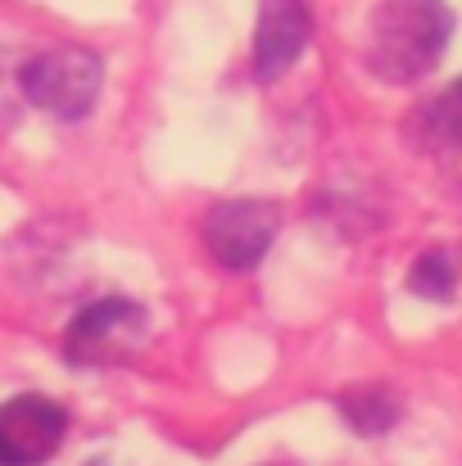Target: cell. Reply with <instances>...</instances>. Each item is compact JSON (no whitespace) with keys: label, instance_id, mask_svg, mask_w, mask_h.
<instances>
[{"label":"cell","instance_id":"7a4b0ae2","mask_svg":"<svg viewBox=\"0 0 462 466\" xmlns=\"http://www.w3.org/2000/svg\"><path fill=\"white\" fill-rule=\"evenodd\" d=\"M100 82H105V68L91 50H46L36 55L27 68H23V96L55 114V118H82L91 114L96 96H100Z\"/></svg>","mask_w":462,"mask_h":466},{"label":"cell","instance_id":"ba28073f","mask_svg":"<svg viewBox=\"0 0 462 466\" xmlns=\"http://www.w3.org/2000/svg\"><path fill=\"white\" fill-rule=\"evenodd\" d=\"M417 295H426V299H449L454 295V268H449V258L445 254H426L417 268H413V281H408Z\"/></svg>","mask_w":462,"mask_h":466},{"label":"cell","instance_id":"9c48e42d","mask_svg":"<svg viewBox=\"0 0 462 466\" xmlns=\"http://www.w3.org/2000/svg\"><path fill=\"white\" fill-rule=\"evenodd\" d=\"M436 123H440V132H445L449 141H462V82L436 105Z\"/></svg>","mask_w":462,"mask_h":466},{"label":"cell","instance_id":"52a82bcc","mask_svg":"<svg viewBox=\"0 0 462 466\" xmlns=\"http://www.w3.org/2000/svg\"><path fill=\"white\" fill-rule=\"evenodd\" d=\"M340 412L349 417V426H354V431H363V435H381V431H390V426H395L399 403H395L385 390L367 385V390L349 394V399L340 403Z\"/></svg>","mask_w":462,"mask_h":466},{"label":"cell","instance_id":"277c9868","mask_svg":"<svg viewBox=\"0 0 462 466\" xmlns=\"http://www.w3.org/2000/svg\"><path fill=\"white\" fill-rule=\"evenodd\" d=\"M68 417L41 394H18L0 403V466H41L59 453Z\"/></svg>","mask_w":462,"mask_h":466},{"label":"cell","instance_id":"5b68a950","mask_svg":"<svg viewBox=\"0 0 462 466\" xmlns=\"http://www.w3.org/2000/svg\"><path fill=\"white\" fill-rule=\"evenodd\" d=\"M277 236V208L268 199H227L204 218V245L222 268H254Z\"/></svg>","mask_w":462,"mask_h":466},{"label":"cell","instance_id":"8992f818","mask_svg":"<svg viewBox=\"0 0 462 466\" xmlns=\"http://www.w3.org/2000/svg\"><path fill=\"white\" fill-rule=\"evenodd\" d=\"M308 41V9L304 0H263L259 36H254V73L263 82L282 77Z\"/></svg>","mask_w":462,"mask_h":466},{"label":"cell","instance_id":"6da1fadb","mask_svg":"<svg viewBox=\"0 0 462 466\" xmlns=\"http://www.w3.org/2000/svg\"><path fill=\"white\" fill-rule=\"evenodd\" d=\"M454 36L445 0H381L367 27V64L385 82L426 77Z\"/></svg>","mask_w":462,"mask_h":466},{"label":"cell","instance_id":"3957f363","mask_svg":"<svg viewBox=\"0 0 462 466\" xmlns=\"http://www.w3.org/2000/svg\"><path fill=\"white\" fill-rule=\"evenodd\" d=\"M146 344V309L132 299H100L73 317L64 335V353L73 362H123Z\"/></svg>","mask_w":462,"mask_h":466}]
</instances>
